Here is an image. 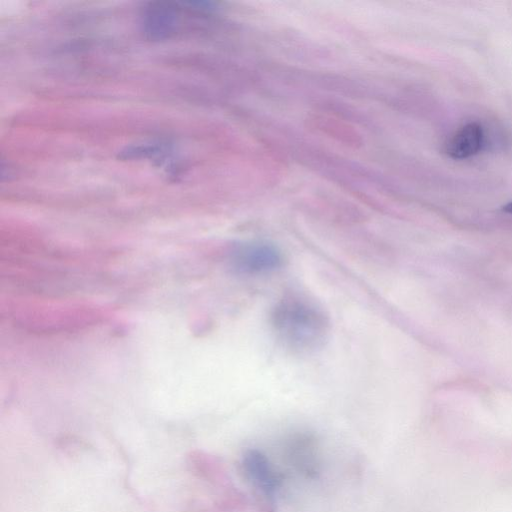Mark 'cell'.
Returning <instances> with one entry per match:
<instances>
[{
  "label": "cell",
  "mask_w": 512,
  "mask_h": 512,
  "mask_svg": "<svg viewBox=\"0 0 512 512\" xmlns=\"http://www.w3.org/2000/svg\"><path fill=\"white\" fill-rule=\"evenodd\" d=\"M171 146L167 142L157 141L126 147L119 154L121 159L152 158L159 161L166 158L171 152Z\"/></svg>",
  "instance_id": "52a82bcc"
},
{
  "label": "cell",
  "mask_w": 512,
  "mask_h": 512,
  "mask_svg": "<svg viewBox=\"0 0 512 512\" xmlns=\"http://www.w3.org/2000/svg\"><path fill=\"white\" fill-rule=\"evenodd\" d=\"M484 144L485 132L482 125L469 122L449 138L445 144V152L453 159H465L480 152Z\"/></svg>",
  "instance_id": "8992f818"
},
{
  "label": "cell",
  "mask_w": 512,
  "mask_h": 512,
  "mask_svg": "<svg viewBox=\"0 0 512 512\" xmlns=\"http://www.w3.org/2000/svg\"><path fill=\"white\" fill-rule=\"evenodd\" d=\"M184 8V3H149L141 14V28L145 37L153 41L173 37L180 29Z\"/></svg>",
  "instance_id": "277c9868"
},
{
  "label": "cell",
  "mask_w": 512,
  "mask_h": 512,
  "mask_svg": "<svg viewBox=\"0 0 512 512\" xmlns=\"http://www.w3.org/2000/svg\"><path fill=\"white\" fill-rule=\"evenodd\" d=\"M503 211L512 214V201L508 202L502 207Z\"/></svg>",
  "instance_id": "ba28073f"
},
{
  "label": "cell",
  "mask_w": 512,
  "mask_h": 512,
  "mask_svg": "<svg viewBox=\"0 0 512 512\" xmlns=\"http://www.w3.org/2000/svg\"><path fill=\"white\" fill-rule=\"evenodd\" d=\"M285 455L299 473L308 478L318 475L319 460L313 436L306 433L293 434L286 442Z\"/></svg>",
  "instance_id": "5b68a950"
},
{
  "label": "cell",
  "mask_w": 512,
  "mask_h": 512,
  "mask_svg": "<svg viewBox=\"0 0 512 512\" xmlns=\"http://www.w3.org/2000/svg\"><path fill=\"white\" fill-rule=\"evenodd\" d=\"M269 319L276 337L297 352L322 347L330 329V319L324 309L299 292L283 294L271 308Z\"/></svg>",
  "instance_id": "6da1fadb"
},
{
  "label": "cell",
  "mask_w": 512,
  "mask_h": 512,
  "mask_svg": "<svg viewBox=\"0 0 512 512\" xmlns=\"http://www.w3.org/2000/svg\"><path fill=\"white\" fill-rule=\"evenodd\" d=\"M243 472L261 497L262 510L275 512V497L282 485V477L261 451L250 449L242 458Z\"/></svg>",
  "instance_id": "3957f363"
},
{
  "label": "cell",
  "mask_w": 512,
  "mask_h": 512,
  "mask_svg": "<svg viewBox=\"0 0 512 512\" xmlns=\"http://www.w3.org/2000/svg\"><path fill=\"white\" fill-rule=\"evenodd\" d=\"M229 264L238 274L261 275L280 269L284 264V255L268 241H248L232 248Z\"/></svg>",
  "instance_id": "7a4b0ae2"
}]
</instances>
